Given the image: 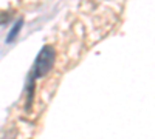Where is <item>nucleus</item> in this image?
Listing matches in <instances>:
<instances>
[{"label":"nucleus","instance_id":"nucleus-1","mask_svg":"<svg viewBox=\"0 0 155 139\" xmlns=\"http://www.w3.org/2000/svg\"><path fill=\"white\" fill-rule=\"evenodd\" d=\"M54 49L51 46H44L41 49V53L37 54V59H36V64H34V68H33V76L34 77H44V76L48 74V71L51 70L54 64Z\"/></svg>","mask_w":155,"mask_h":139},{"label":"nucleus","instance_id":"nucleus-2","mask_svg":"<svg viewBox=\"0 0 155 139\" xmlns=\"http://www.w3.org/2000/svg\"><path fill=\"white\" fill-rule=\"evenodd\" d=\"M22 23H23V20H22V19H19V20H17V23L14 25V28H12V30L8 33V39H6V42H12V40L16 39V36H17V34H19V31L22 30Z\"/></svg>","mask_w":155,"mask_h":139}]
</instances>
